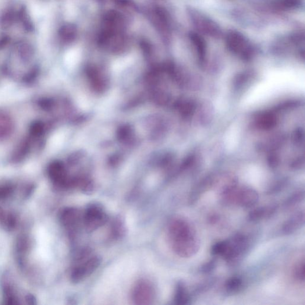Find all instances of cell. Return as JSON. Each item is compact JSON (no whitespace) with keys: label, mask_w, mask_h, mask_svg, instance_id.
<instances>
[{"label":"cell","mask_w":305,"mask_h":305,"mask_svg":"<svg viewBox=\"0 0 305 305\" xmlns=\"http://www.w3.org/2000/svg\"><path fill=\"white\" fill-rule=\"evenodd\" d=\"M168 237L173 252L181 258L192 257L200 249V240L193 226L185 219L171 220L168 226Z\"/></svg>","instance_id":"1"},{"label":"cell","mask_w":305,"mask_h":305,"mask_svg":"<svg viewBox=\"0 0 305 305\" xmlns=\"http://www.w3.org/2000/svg\"><path fill=\"white\" fill-rule=\"evenodd\" d=\"M12 189L9 187H0V198H5L11 194Z\"/></svg>","instance_id":"18"},{"label":"cell","mask_w":305,"mask_h":305,"mask_svg":"<svg viewBox=\"0 0 305 305\" xmlns=\"http://www.w3.org/2000/svg\"><path fill=\"white\" fill-rule=\"evenodd\" d=\"M304 223V213L299 211L293 214L284 223L282 232L284 235H290L301 228Z\"/></svg>","instance_id":"9"},{"label":"cell","mask_w":305,"mask_h":305,"mask_svg":"<svg viewBox=\"0 0 305 305\" xmlns=\"http://www.w3.org/2000/svg\"><path fill=\"white\" fill-rule=\"evenodd\" d=\"M227 247H228L227 240L216 243L212 247V253L215 256L223 257L226 253Z\"/></svg>","instance_id":"15"},{"label":"cell","mask_w":305,"mask_h":305,"mask_svg":"<svg viewBox=\"0 0 305 305\" xmlns=\"http://www.w3.org/2000/svg\"><path fill=\"white\" fill-rule=\"evenodd\" d=\"M243 281L239 276H233L227 280L225 283V289L228 293H235L242 289Z\"/></svg>","instance_id":"12"},{"label":"cell","mask_w":305,"mask_h":305,"mask_svg":"<svg viewBox=\"0 0 305 305\" xmlns=\"http://www.w3.org/2000/svg\"><path fill=\"white\" fill-rule=\"evenodd\" d=\"M108 219L107 213L98 204L88 206L83 215L84 224L89 231L100 228L107 222Z\"/></svg>","instance_id":"6"},{"label":"cell","mask_w":305,"mask_h":305,"mask_svg":"<svg viewBox=\"0 0 305 305\" xmlns=\"http://www.w3.org/2000/svg\"><path fill=\"white\" fill-rule=\"evenodd\" d=\"M216 261L214 260L207 262V264H205L201 268L200 270L201 272L204 273V274H208V273L214 271L216 267Z\"/></svg>","instance_id":"17"},{"label":"cell","mask_w":305,"mask_h":305,"mask_svg":"<svg viewBox=\"0 0 305 305\" xmlns=\"http://www.w3.org/2000/svg\"><path fill=\"white\" fill-rule=\"evenodd\" d=\"M125 228L121 219L117 218L112 225L111 234L113 238H121L125 235Z\"/></svg>","instance_id":"13"},{"label":"cell","mask_w":305,"mask_h":305,"mask_svg":"<svg viewBox=\"0 0 305 305\" xmlns=\"http://www.w3.org/2000/svg\"><path fill=\"white\" fill-rule=\"evenodd\" d=\"M100 262V258L89 249L81 250L77 255L75 263L71 271V280L74 283L83 281L96 270Z\"/></svg>","instance_id":"3"},{"label":"cell","mask_w":305,"mask_h":305,"mask_svg":"<svg viewBox=\"0 0 305 305\" xmlns=\"http://www.w3.org/2000/svg\"><path fill=\"white\" fill-rule=\"evenodd\" d=\"M60 220L67 230L70 233H74L83 220V216L79 209L69 207L64 209L60 213Z\"/></svg>","instance_id":"8"},{"label":"cell","mask_w":305,"mask_h":305,"mask_svg":"<svg viewBox=\"0 0 305 305\" xmlns=\"http://www.w3.org/2000/svg\"><path fill=\"white\" fill-rule=\"evenodd\" d=\"M174 301L175 303L178 305H186L190 303V297L185 285L183 282H179L177 284Z\"/></svg>","instance_id":"11"},{"label":"cell","mask_w":305,"mask_h":305,"mask_svg":"<svg viewBox=\"0 0 305 305\" xmlns=\"http://www.w3.org/2000/svg\"><path fill=\"white\" fill-rule=\"evenodd\" d=\"M223 204L227 205H238L249 208L253 207L259 200L256 190L249 187L233 188L221 195Z\"/></svg>","instance_id":"4"},{"label":"cell","mask_w":305,"mask_h":305,"mask_svg":"<svg viewBox=\"0 0 305 305\" xmlns=\"http://www.w3.org/2000/svg\"><path fill=\"white\" fill-rule=\"evenodd\" d=\"M155 295V289L152 283L147 279H140L134 287L131 299L135 304H150L154 302Z\"/></svg>","instance_id":"7"},{"label":"cell","mask_w":305,"mask_h":305,"mask_svg":"<svg viewBox=\"0 0 305 305\" xmlns=\"http://www.w3.org/2000/svg\"><path fill=\"white\" fill-rule=\"evenodd\" d=\"M228 247L222 257L230 264H235L241 260L250 246V241L246 235L237 234L227 240Z\"/></svg>","instance_id":"5"},{"label":"cell","mask_w":305,"mask_h":305,"mask_svg":"<svg viewBox=\"0 0 305 305\" xmlns=\"http://www.w3.org/2000/svg\"><path fill=\"white\" fill-rule=\"evenodd\" d=\"M278 209L276 205H270L266 207H259L251 211L248 216L249 221L255 222L260 221L263 219L271 218L274 215Z\"/></svg>","instance_id":"10"},{"label":"cell","mask_w":305,"mask_h":305,"mask_svg":"<svg viewBox=\"0 0 305 305\" xmlns=\"http://www.w3.org/2000/svg\"><path fill=\"white\" fill-rule=\"evenodd\" d=\"M293 276L297 281L304 282V262H300L293 269Z\"/></svg>","instance_id":"16"},{"label":"cell","mask_w":305,"mask_h":305,"mask_svg":"<svg viewBox=\"0 0 305 305\" xmlns=\"http://www.w3.org/2000/svg\"><path fill=\"white\" fill-rule=\"evenodd\" d=\"M301 77L299 74H292L291 73H280L272 74L268 77L261 86H259L256 90L253 91V95L251 98L255 100L258 99L267 98L271 93H279L280 91L289 89V88H300Z\"/></svg>","instance_id":"2"},{"label":"cell","mask_w":305,"mask_h":305,"mask_svg":"<svg viewBox=\"0 0 305 305\" xmlns=\"http://www.w3.org/2000/svg\"><path fill=\"white\" fill-rule=\"evenodd\" d=\"M304 191H297L296 193H293L292 195L287 198L285 202V208L286 209H290L295 207L301 203L304 200Z\"/></svg>","instance_id":"14"}]
</instances>
